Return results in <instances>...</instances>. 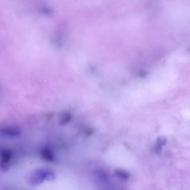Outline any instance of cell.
Masks as SVG:
<instances>
[{
	"mask_svg": "<svg viewBox=\"0 0 190 190\" xmlns=\"http://www.w3.org/2000/svg\"><path fill=\"white\" fill-rule=\"evenodd\" d=\"M115 174L118 178L123 180H126L129 178V173L124 170H117L115 171Z\"/></svg>",
	"mask_w": 190,
	"mask_h": 190,
	"instance_id": "6da1fadb",
	"label": "cell"
},
{
	"mask_svg": "<svg viewBox=\"0 0 190 190\" xmlns=\"http://www.w3.org/2000/svg\"><path fill=\"white\" fill-rule=\"evenodd\" d=\"M70 119V115L69 113H65L61 117L60 123L61 124H65L68 122Z\"/></svg>",
	"mask_w": 190,
	"mask_h": 190,
	"instance_id": "7a4b0ae2",
	"label": "cell"
},
{
	"mask_svg": "<svg viewBox=\"0 0 190 190\" xmlns=\"http://www.w3.org/2000/svg\"><path fill=\"white\" fill-rule=\"evenodd\" d=\"M166 139L165 137H161L158 139L157 144H159L161 146L165 145L166 144Z\"/></svg>",
	"mask_w": 190,
	"mask_h": 190,
	"instance_id": "3957f363",
	"label": "cell"
}]
</instances>
